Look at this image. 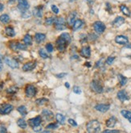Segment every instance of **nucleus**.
<instances>
[{
	"label": "nucleus",
	"mask_w": 131,
	"mask_h": 133,
	"mask_svg": "<svg viewBox=\"0 0 131 133\" xmlns=\"http://www.w3.org/2000/svg\"><path fill=\"white\" fill-rule=\"evenodd\" d=\"M88 132L90 133H96L101 131V123L97 120H92L87 123L86 126Z\"/></svg>",
	"instance_id": "f257e3e1"
},
{
	"label": "nucleus",
	"mask_w": 131,
	"mask_h": 133,
	"mask_svg": "<svg viewBox=\"0 0 131 133\" xmlns=\"http://www.w3.org/2000/svg\"><path fill=\"white\" fill-rule=\"evenodd\" d=\"M90 87L91 89L93 90L94 92L96 93H98V94H101L103 92V87H102V85L101 83L99 81L97 80H93L91 84H90Z\"/></svg>",
	"instance_id": "f03ea898"
},
{
	"label": "nucleus",
	"mask_w": 131,
	"mask_h": 133,
	"mask_svg": "<svg viewBox=\"0 0 131 133\" xmlns=\"http://www.w3.org/2000/svg\"><path fill=\"white\" fill-rule=\"evenodd\" d=\"M68 44V43L64 40V38L60 36L56 41V48L60 52H64L67 48Z\"/></svg>",
	"instance_id": "7ed1b4c3"
},
{
	"label": "nucleus",
	"mask_w": 131,
	"mask_h": 133,
	"mask_svg": "<svg viewBox=\"0 0 131 133\" xmlns=\"http://www.w3.org/2000/svg\"><path fill=\"white\" fill-rule=\"evenodd\" d=\"M93 28L98 34H102L105 30V25L101 21H97L93 23Z\"/></svg>",
	"instance_id": "20e7f679"
},
{
	"label": "nucleus",
	"mask_w": 131,
	"mask_h": 133,
	"mask_svg": "<svg viewBox=\"0 0 131 133\" xmlns=\"http://www.w3.org/2000/svg\"><path fill=\"white\" fill-rule=\"evenodd\" d=\"M25 94L27 98H32L36 95V88L32 85H28L26 87Z\"/></svg>",
	"instance_id": "39448f33"
},
{
	"label": "nucleus",
	"mask_w": 131,
	"mask_h": 133,
	"mask_svg": "<svg viewBox=\"0 0 131 133\" xmlns=\"http://www.w3.org/2000/svg\"><path fill=\"white\" fill-rule=\"evenodd\" d=\"M13 110V106L11 104H1L0 105V114L8 115Z\"/></svg>",
	"instance_id": "423d86ee"
},
{
	"label": "nucleus",
	"mask_w": 131,
	"mask_h": 133,
	"mask_svg": "<svg viewBox=\"0 0 131 133\" xmlns=\"http://www.w3.org/2000/svg\"><path fill=\"white\" fill-rule=\"evenodd\" d=\"M55 26L57 30H64L66 28L65 21L63 17H59L56 19L55 21Z\"/></svg>",
	"instance_id": "0eeeda50"
},
{
	"label": "nucleus",
	"mask_w": 131,
	"mask_h": 133,
	"mask_svg": "<svg viewBox=\"0 0 131 133\" xmlns=\"http://www.w3.org/2000/svg\"><path fill=\"white\" fill-rule=\"evenodd\" d=\"M29 6L27 0H18V8L21 11V12L28 10Z\"/></svg>",
	"instance_id": "6e6552de"
},
{
	"label": "nucleus",
	"mask_w": 131,
	"mask_h": 133,
	"mask_svg": "<svg viewBox=\"0 0 131 133\" xmlns=\"http://www.w3.org/2000/svg\"><path fill=\"white\" fill-rule=\"evenodd\" d=\"M41 122H42V118L41 116H36L35 118H32V119H30L28 120V123L29 125L32 128H34V127H36V126H39V125L41 124Z\"/></svg>",
	"instance_id": "1a4fd4ad"
},
{
	"label": "nucleus",
	"mask_w": 131,
	"mask_h": 133,
	"mask_svg": "<svg viewBox=\"0 0 131 133\" xmlns=\"http://www.w3.org/2000/svg\"><path fill=\"white\" fill-rule=\"evenodd\" d=\"M4 61L6 63V65L12 69H17L19 67V63L16 60L12 59V58H9V57H5Z\"/></svg>",
	"instance_id": "9d476101"
},
{
	"label": "nucleus",
	"mask_w": 131,
	"mask_h": 133,
	"mask_svg": "<svg viewBox=\"0 0 131 133\" xmlns=\"http://www.w3.org/2000/svg\"><path fill=\"white\" fill-rule=\"evenodd\" d=\"M36 66V61H30V62H27L25 65H24L23 66V70L25 72H27V71H32L33 70Z\"/></svg>",
	"instance_id": "9b49d317"
},
{
	"label": "nucleus",
	"mask_w": 131,
	"mask_h": 133,
	"mask_svg": "<svg viewBox=\"0 0 131 133\" xmlns=\"http://www.w3.org/2000/svg\"><path fill=\"white\" fill-rule=\"evenodd\" d=\"M81 55L83 57L89 58L91 56V49L89 46H84L81 50Z\"/></svg>",
	"instance_id": "f8f14e48"
},
{
	"label": "nucleus",
	"mask_w": 131,
	"mask_h": 133,
	"mask_svg": "<svg viewBox=\"0 0 131 133\" xmlns=\"http://www.w3.org/2000/svg\"><path fill=\"white\" fill-rule=\"evenodd\" d=\"M42 116L45 120L50 121L54 118V114L49 110H43L42 111Z\"/></svg>",
	"instance_id": "ddd939ff"
},
{
	"label": "nucleus",
	"mask_w": 131,
	"mask_h": 133,
	"mask_svg": "<svg viewBox=\"0 0 131 133\" xmlns=\"http://www.w3.org/2000/svg\"><path fill=\"white\" fill-rule=\"evenodd\" d=\"M110 106L109 104H97L95 106V109L100 112H106L110 110Z\"/></svg>",
	"instance_id": "4468645a"
},
{
	"label": "nucleus",
	"mask_w": 131,
	"mask_h": 133,
	"mask_svg": "<svg viewBox=\"0 0 131 133\" xmlns=\"http://www.w3.org/2000/svg\"><path fill=\"white\" fill-rule=\"evenodd\" d=\"M118 98L120 101L121 102H125L126 100H129V96L127 95V93L126 90H120L118 92Z\"/></svg>",
	"instance_id": "2eb2a0df"
},
{
	"label": "nucleus",
	"mask_w": 131,
	"mask_h": 133,
	"mask_svg": "<svg viewBox=\"0 0 131 133\" xmlns=\"http://www.w3.org/2000/svg\"><path fill=\"white\" fill-rule=\"evenodd\" d=\"M115 41L119 44H126L129 42V39L126 36H118L115 38Z\"/></svg>",
	"instance_id": "dca6fc26"
},
{
	"label": "nucleus",
	"mask_w": 131,
	"mask_h": 133,
	"mask_svg": "<svg viewBox=\"0 0 131 133\" xmlns=\"http://www.w3.org/2000/svg\"><path fill=\"white\" fill-rule=\"evenodd\" d=\"M125 22V19L123 18V17H121V16H118L117 17L116 19H115L113 22V25L114 27H116V28H118L120 26H121L123 23H124Z\"/></svg>",
	"instance_id": "f3484780"
},
{
	"label": "nucleus",
	"mask_w": 131,
	"mask_h": 133,
	"mask_svg": "<svg viewBox=\"0 0 131 133\" xmlns=\"http://www.w3.org/2000/svg\"><path fill=\"white\" fill-rule=\"evenodd\" d=\"M117 123V119L114 116H112L106 121V126L108 128H113Z\"/></svg>",
	"instance_id": "a211bd4d"
},
{
	"label": "nucleus",
	"mask_w": 131,
	"mask_h": 133,
	"mask_svg": "<svg viewBox=\"0 0 131 133\" xmlns=\"http://www.w3.org/2000/svg\"><path fill=\"white\" fill-rule=\"evenodd\" d=\"M83 25H84V22L81 19H77L74 22L73 25H72V28L74 31H77L80 28H81L83 27Z\"/></svg>",
	"instance_id": "6ab92c4d"
},
{
	"label": "nucleus",
	"mask_w": 131,
	"mask_h": 133,
	"mask_svg": "<svg viewBox=\"0 0 131 133\" xmlns=\"http://www.w3.org/2000/svg\"><path fill=\"white\" fill-rule=\"evenodd\" d=\"M76 11H72L70 14H69V15H68V23L70 25H73V23H74V22L76 21L75 19H76Z\"/></svg>",
	"instance_id": "aec40b11"
},
{
	"label": "nucleus",
	"mask_w": 131,
	"mask_h": 133,
	"mask_svg": "<svg viewBox=\"0 0 131 133\" xmlns=\"http://www.w3.org/2000/svg\"><path fill=\"white\" fill-rule=\"evenodd\" d=\"M33 14L36 17H39V18L42 17V15H43V7L42 6L35 7L34 11H33Z\"/></svg>",
	"instance_id": "412c9836"
},
{
	"label": "nucleus",
	"mask_w": 131,
	"mask_h": 133,
	"mask_svg": "<svg viewBox=\"0 0 131 133\" xmlns=\"http://www.w3.org/2000/svg\"><path fill=\"white\" fill-rule=\"evenodd\" d=\"M45 39H46V36L43 33H36L35 36V40L38 44L44 41Z\"/></svg>",
	"instance_id": "4be33fe9"
},
{
	"label": "nucleus",
	"mask_w": 131,
	"mask_h": 133,
	"mask_svg": "<svg viewBox=\"0 0 131 133\" xmlns=\"http://www.w3.org/2000/svg\"><path fill=\"white\" fill-rule=\"evenodd\" d=\"M5 33H6V35L7 36H9V37H13V36H15L14 30L11 27H6L5 28Z\"/></svg>",
	"instance_id": "5701e85b"
},
{
	"label": "nucleus",
	"mask_w": 131,
	"mask_h": 133,
	"mask_svg": "<svg viewBox=\"0 0 131 133\" xmlns=\"http://www.w3.org/2000/svg\"><path fill=\"white\" fill-rule=\"evenodd\" d=\"M17 125L22 129H25L27 128V122L24 119H18L17 121Z\"/></svg>",
	"instance_id": "b1692460"
},
{
	"label": "nucleus",
	"mask_w": 131,
	"mask_h": 133,
	"mask_svg": "<svg viewBox=\"0 0 131 133\" xmlns=\"http://www.w3.org/2000/svg\"><path fill=\"white\" fill-rule=\"evenodd\" d=\"M120 9H121V12L124 14L125 15H126V16H129V15H130V11H129V8H128L126 6H125V5H121L120 6Z\"/></svg>",
	"instance_id": "393cba45"
},
{
	"label": "nucleus",
	"mask_w": 131,
	"mask_h": 133,
	"mask_svg": "<svg viewBox=\"0 0 131 133\" xmlns=\"http://www.w3.org/2000/svg\"><path fill=\"white\" fill-rule=\"evenodd\" d=\"M17 111L21 114L22 116H26L27 114V111L25 106H20L17 108Z\"/></svg>",
	"instance_id": "a878e982"
},
{
	"label": "nucleus",
	"mask_w": 131,
	"mask_h": 133,
	"mask_svg": "<svg viewBox=\"0 0 131 133\" xmlns=\"http://www.w3.org/2000/svg\"><path fill=\"white\" fill-rule=\"evenodd\" d=\"M56 120L58 121V123L60 124H64V123H65V117L62 114H56Z\"/></svg>",
	"instance_id": "bb28decb"
},
{
	"label": "nucleus",
	"mask_w": 131,
	"mask_h": 133,
	"mask_svg": "<svg viewBox=\"0 0 131 133\" xmlns=\"http://www.w3.org/2000/svg\"><path fill=\"white\" fill-rule=\"evenodd\" d=\"M48 102V98H38L35 100V103L39 106H43L44 104H46Z\"/></svg>",
	"instance_id": "cd10ccee"
},
{
	"label": "nucleus",
	"mask_w": 131,
	"mask_h": 133,
	"mask_svg": "<svg viewBox=\"0 0 131 133\" xmlns=\"http://www.w3.org/2000/svg\"><path fill=\"white\" fill-rule=\"evenodd\" d=\"M24 42L27 44V45H31L32 44V38L29 34L25 35L24 38Z\"/></svg>",
	"instance_id": "c85d7f7f"
},
{
	"label": "nucleus",
	"mask_w": 131,
	"mask_h": 133,
	"mask_svg": "<svg viewBox=\"0 0 131 133\" xmlns=\"http://www.w3.org/2000/svg\"><path fill=\"white\" fill-rule=\"evenodd\" d=\"M0 21L3 23H7L10 21V17L8 15L6 14H3L2 15H0Z\"/></svg>",
	"instance_id": "c756f323"
},
{
	"label": "nucleus",
	"mask_w": 131,
	"mask_h": 133,
	"mask_svg": "<svg viewBox=\"0 0 131 133\" xmlns=\"http://www.w3.org/2000/svg\"><path fill=\"white\" fill-rule=\"evenodd\" d=\"M121 114L122 115L123 117H125V118L127 119H131V111H126V110H122L121 111Z\"/></svg>",
	"instance_id": "7c9ffc66"
},
{
	"label": "nucleus",
	"mask_w": 131,
	"mask_h": 133,
	"mask_svg": "<svg viewBox=\"0 0 131 133\" xmlns=\"http://www.w3.org/2000/svg\"><path fill=\"white\" fill-rule=\"evenodd\" d=\"M118 78H119V81H120L121 85H125L127 83L128 79H127V78H126V77L122 76L121 74H119V75H118Z\"/></svg>",
	"instance_id": "2f4dec72"
},
{
	"label": "nucleus",
	"mask_w": 131,
	"mask_h": 133,
	"mask_svg": "<svg viewBox=\"0 0 131 133\" xmlns=\"http://www.w3.org/2000/svg\"><path fill=\"white\" fill-rule=\"evenodd\" d=\"M60 36H61L62 38H64V40H65L68 44H69V43H71V37H70V35H69L68 33H66V32L62 33Z\"/></svg>",
	"instance_id": "473e14b6"
},
{
	"label": "nucleus",
	"mask_w": 131,
	"mask_h": 133,
	"mask_svg": "<svg viewBox=\"0 0 131 133\" xmlns=\"http://www.w3.org/2000/svg\"><path fill=\"white\" fill-rule=\"evenodd\" d=\"M56 21V18L54 17H49V18H47L45 20V23L47 25H52Z\"/></svg>",
	"instance_id": "72a5a7b5"
},
{
	"label": "nucleus",
	"mask_w": 131,
	"mask_h": 133,
	"mask_svg": "<svg viewBox=\"0 0 131 133\" xmlns=\"http://www.w3.org/2000/svg\"><path fill=\"white\" fill-rule=\"evenodd\" d=\"M27 47V45L26 44H21V43L18 42V44H17V51L18 50H26Z\"/></svg>",
	"instance_id": "f704fd0d"
},
{
	"label": "nucleus",
	"mask_w": 131,
	"mask_h": 133,
	"mask_svg": "<svg viewBox=\"0 0 131 133\" xmlns=\"http://www.w3.org/2000/svg\"><path fill=\"white\" fill-rule=\"evenodd\" d=\"M18 91V87H11L6 90V92L8 94H15Z\"/></svg>",
	"instance_id": "c9c22d12"
},
{
	"label": "nucleus",
	"mask_w": 131,
	"mask_h": 133,
	"mask_svg": "<svg viewBox=\"0 0 131 133\" xmlns=\"http://www.w3.org/2000/svg\"><path fill=\"white\" fill-rule=\"evenodd\" d=\"M39 54H40V56L42 58H43V59H47V58L48 57V54L46 53V52H45L43 49H40V51H39Z\"/></svg>",
	"instance_id": "e433bc0d"
},
{
	"label": "nucleus",
	"mask_w": 131,
	"mask_h": 133,
	"mask_svg": "<svg viewBox=\"0 0 131 133\" xmlns=\"http://www.w3.org/2000/svg\"><path fill=\"white\" fill-rule=\"evenodd\" d=\"M22 13V17L24 18V19H27V18H30V16L32 15V13H31L28 10L25 11H23L21 12Z\"/></svg>",
	"instance_id": "4c0bfd02"
},
{
	"label": "nucleus",
	"mask_w": 131,
	"mask_h": 133,
	"mask_svg": "<svg viewBox=\"0 0 131 133\" xmlns=\"http://www.w3.org/2000/svg\"><path fill=\"white\" fill-rule=\"evenodd\" d=\"M57 128H58V124L55 123H49L48 125H47V127H46L47 129H56Z\"/></svg>",
	"instance_id": "58836bf2"
},
{
	"label": "nucleus",
	"mask_w": 131,
	"mask_h": 133,
	"mask_svg": "<svg viewBox=\"0 0 131 133\" xmlns=\"http://www.w3.org/2000/svg\"><path fill=\"white\" fill-rule=\"evenodd\" d=\"M114 60H115V57H109L107 58V60H106V64L107 65H112L113 63V61H114Z\"/></svg>",
	"instance_id": "ea45409f"
},
{
	"label": "nucleus",
	"mask_w": 131,
	"mask_h": 133,
	"mask_svg": "<svg viewBox=\"0 0 131 133\" xmlns=\"http://www.w3.org/2000/svg\"><path fill=\"white\" fill-rule=\"evenodd\" d=\"M17 44H18V42H11L10 44L11 49L14 51H17Z\"/></svg>",
	"instance_id": "a19ab883"
},
{
	"label": "nucleus",
	"mask_w": 131,
	"mask_h": 133,
	"mask_svg": "<svg viewBox=\"0 0 131 133\" xmlns=\"http://www.w3.org/2000/svg\"><path fill=\"white\" fill-rule=\"evenodd\" d=\"M53 45L52 44H46V49H47V51L48 52H52V51H53Z\"/></svg>",
	"instance_id": "79ce46f5"
},
{
	"label": "nucleus",
	"mask_w": 131,
	"mask_h": 133,
	"mask_svg": "<svg viewBox=\"0 0 131 133\" xmlns=\"http://www.w3.org/2000/svg\"><path fill=\"white\" fill-rule=\"evenodd\" d=\"M73 92L75 94H77V95H81V89L79 87H74Z\"/></svg>",
	"instance_id": "37998d69"
},
{
	"label": "nucleus",
	"mask_w": 131,
	"mask_h": 133,
	"mask_svg": "<svg viewBox=\"0 0 131 133\" xmlns=\"http://www.w3.org/2000/svg\"><path fill=\"white\" fill-rule=\"evenodd\" d=\"M88 39L90 41H95L97 39V36L96 35H94V34H89L88 36Z\"/></svg>",
	"instance_id": "c03bdc74"
},
{
	"label": "nucleus",
	"mask_w": 131,
	"mask_h": 133,
	"mask_svg": "<svg viewBox=\"0 0 131 133\" xmlns=\"http://www.w3.org/2000/svg\"><path fill=\"white\" fill-rule=\"evenodd\" d=\"M52 11L55 14H58L59 13V9H58V7L56 5H52Z\"/></svg>",
	"instance_id": "a18cd8bd"
},
{
	"label": "nucleus",
	"mask_w": 131,
	"mask_h": 133,
	"mask_svg": "<svg viewBox=\"0 0 131 133\" xmlns=\"http://www.w3.org/2000/svg\"><path fill=\"white\" fill-rule=\"evenodd\" d=\"M68 123H70L71 125H72V126H74V127L77 126V123H76V122L72 119H68Z\"/></svg>",
	"instance_id": "49530a36"
},
{
	"label": "nucleus",
	"mask_w": 131,
	"mask_h": 133,
	"mask_svg": "<svg viewBox=\"0 0 131 133\" xmlns=\"http://www.w3.org/2000/svg\"><path fill=\"white\" fill-rule=\"evenodd\" d=\"M6 131H7V130H6V127L3 126V125H0V133H4Z\"/></svg>",
	"instance_id": "de8ad7c7"
},
{
	"label": "nucleus",
	"mask_w": 131,
	"mask_h": 133,
	"mask_svg": "<svg viewBox=\"0 0 131 133\" xmlns=\"http://www.w3.org/2000/svg\"><path fill=\"white\" fill-rule=\"evenodd\" d=\"M105 133H116V132H120L118 130H105Z\"/></svg>",
	"instance_id": "09e8293b"
},
{
	"label": "nucleus",
	"mask_w": 131,
	"mask_h": 133,
	"mask_svg": "<svg viewBox=\"0 0 131 133\" xmlns=\"http://www.w3.org/2000/svg\"><path fill=\"white\" fill-rule=\"evenodd\" d=\"M68 74L67 73H62V74H56V77L58 78H62V77H64L65 76H67Z\"/></svg>",
	"instance_id": "8fccbe9b"
},
{
	"label": "nucleus",
	"mask_w": 131,
	"mask_h": 133,
	"mask_svg": "<svg viewBox=\"0 0 131 133\" xmlns=\"http://www.w3.org/2000/svg\"><path fill=\"white\" fill-rule=\"evenodd\" d=\"M33 128V130L35 131H41V129H42V128L40 127V125H39V126H36V127H34V128Z\"/></svg>",
	"instance_id": "3c124183"
},
{
	"label": "nucleus",
	"mask_w": 131,
	"mask_h": 133,
	"mask_svg": "<svg viewBox=\"0 0 131 133\" xmlns=\"http://www.w3.org/2000/svg\"><path fill=\"white\" fill-rule=\"evenodd\" d=\"M102 61H103V59H101V60H100V61L97 62L96 65H97V67H100V66H101V65H102Z\"/></svg>",
	"instance_id": "603ef678"
},
{
	"label": "nucleus",
	"mask_w": 131,
	"mask_h": 133,
	"mask_svg": "<svg viewBox=\"0 0 131 133\" xmlns=\"http://www.w3.org/2000/svg\"><path fill=\"white\" fill-rule=\"evenodd\" d=\"M3 61H2V60H1V59H0V72H1L2 70H3Z\"/></svg>",
	"instance_id": "864d4df0"
},
{
	"label": "nucleus",
	"mask_w": 131,
	"mask_h": 133,
	"mask_svg": "<svg viewBox=\"0 0 131 133\" xmlns=\"http://www.w3.org/2000/svg\"><path fill=\"white\" fill-rule=\"evenodd\" d=\"M3 8H4V6L2 3H0V12H1L3 10Z\"/></svg>",
	"instance_id": "5fc2aeb1"
},
{
	"label": "nucleus",
	"mask_w": 131,
	"mask_h": 133,
	"mask_svg": "<svg viewBox=\"0 0 131 133\" xmlns=\"http://www.w3.org/2000/svg\"><path fill=\"white\" fill-rule=\"evenodd\" d=\"M65 87H66L67 88H69V87H70V85H69L68 82H65Z\"/></svg>",
	"instance_id": "6e6d98bb"
},
{
	"label": "nucleus",
	"mask_w": 131,
	"mask_h": 133,
	"mask_svg": "<svg viewBox=\"0 0 131 133\" xmlns=\"http://www.w3.org/2000/svg\"><path fill=\"white\" fill-rule=\"evenodd\" d=\"M3 83H1V82H0V90H1V89L3 88Z\"/></svg>",
	"instance_id": "4d7b16f0"
},
{
	"label": "nucleus",
	"mask_w": 131,
	"mask_h": 133,
	"mask_svg": "<svg viewBox=\"0 0 131 133\" xmlns=\"http://www.w3.org/2000/svg\"><path fill=\"white\" fill-rule=\"evenodd\" d=\"M126 48H129V49H131V44H129L126 45Z\"/></svg>",
	"instance_id": "13d9d810"
},
{
	"label": "nucleus",
	"mask_w": 131,
	"mask_h": 133,
	"mask_svg": "<svg viewBox=\"0 0 131 133\" xmlns=\"http://www.w3.org/2000/svg\"><path fill=\"white\" fill-rule=\"evenodd\" d=\"M14 1V0H9L8 3H13Z\"/></svg>",
	"instance_id": "bf43d9fd"
},
{
	"label": "nucleus",
	"mask_w": 131,
	"mask_h": 133,
	"mask_svg": "<svg viewBox=\"0 0 131 133\" xmlns=\"http://www.w3.org/2000/svg\"><path fill=\"white\" fill-rule=\"evenodd\" d=\"M88 64H86V66H89V67H90L91 65H90V64H89V62H87Z\"/></svg>",
	"instance_id": "052dcab7"
},
{
	"label": "nucleus",
	"mask_w": 131,
	"mask_h": 133,
	"mask_svg": "<svg viewBox=\"0 0 131 133\" xmlns=\"http://www.w3.org/2000/svg\"><path fill=\"white\" fill-rule=\"evenodd\" d=\"M71 2H73V1H76V0H70Z\"/></svg>",
	"instance_id": "680f3d73"
},
{
	"label": "nucleus",
	"mask_w": 131,
	"mask_h": 133,
	"mask_svg": "<svg viewBox=\"0 0 131 133\" xmlns=\"http://www.w3.org/2000/svg\"><path fill=\"white\" fill-rule=\"evenodd\" d=\"M129 123H131V119H129Z\"/></svg>",
	"instance_id": "e2e57ef3"
},
{
	"label": "nucleus",
	"mask_w": 131,
	"mask_h": 133,
	"mask_svg": "<svg viewBox=\"0 0 131 133\" xmlns=\"http://www.w3.org/2000/svg\"><path fill=\"white\" fill-rule=\"evenodd\" d=\"M0 59H1V58H0Z\"/></svg>",
	"instance_id": "0e129e2a"
}]
</instances>
